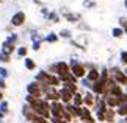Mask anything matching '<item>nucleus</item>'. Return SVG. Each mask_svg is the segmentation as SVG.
<instances>
[{"instance_id": "nucleus-4", "label": "nucleus", "mask_w": 127, "mask_h": 123, "mask_svg": "<svg viewBox=\"0 0 127 123\" xmlns=\"http://www.w3.org/2000/svg\"><path fill=\"white\" fill-rule=\"evenodd\" d=\"M108 72H110V76L116 81V84L127 86V75L124 73V70H121L119 67H111L108 69Z\"/></svg>"}, {"instance_id": "nucleus-33", "label": "nucleus", "mask_w": 127, "mask_h": 123, "mask_svg": "<svg viewBox=\"0 0 127 123\" xmlns=\"http://www.w3.org/2000/svg\"><path fill=\"white\" fill-rule=\"evenodd\" d=\"M80 84H82V86H85L88 90H91V87H93V83H90V81L86 80V78H82V80H80Z\"/></svg>"}, {"instance_id": "nucleus-21", "label": "nucleus", "mask_w": 127, "mask_h": 123, "mask_svg": "<svg viewBox=\"0 0 127 123\" xmlns=\"http://www.w3.org/2000/svg\"><path fill=\"white\" fill-rule=\"evenodd\" d=\"M116 115L118 117H121V119H124V117L127 115V105H121V106H118L116 107Z\"/></svg>"}, {"instance_id": "nucleus-26", "label": "nucleus", "mask_w": 127, "mask_h": 123, "mask_svg": "<svg viewBox=\"0 0 127 123\" xmlns=\"http://www.w3.org/2000/svg\"><path fill=\"white\" fill-rule=\"evenodd\" d=\"M47 19H49L50 22H53V23H58V22H60V14L55 13V11H52V13H49Z\"/></svg>"}, {"instance_id": "nucleus-12", "label": "nucleus", "mask_w": 127, "mask_h": 123, "mask_svg": "<svg viewBox=\"0 0 127 123\" xmlns=\"http://www.w3.org/2000/svg\"><path fill=\"white\" fill-rule=\"evenodd\" d=\"M16 48H17V47L14 45L13 42H9V41H6V39H5V42L2 44V50H0V52L5 53V55H8V56H11L13 53L16 52Z\"/></svg>"}, {"instance_id": "nucleus-39", "label": "nucleus", "mask_w": 127, "mask_h": 123, "mask_svg": "<svg viewBox=\"0 0 127 123\" xmlns=\"http://www.w3.org/2000/svg\"><path fill=\"white\" fill-rule=\"evenodd\" d=\"M85 6H86V8H94V6H96V2H86Z\"/></svg>"}, {"instance_id": "nucleus-45", "label": "nucleus", "mask_w": 127, "mask_h": 123, "mask_svg": "<svg viewBox=\"0 0 127 123\" xmlns=\"http://www.w3.org/2000/svg\"><path fill=\"white\" fill-rule=\"evenodd\" d=\"M33 2H35V3H39V0H33Z\"/></svg>"}, {"instance_id": "nucleus-29", "label": "nucleus", "mask_w": 127, "mask_h": 123, "mask_svg": "<svg viewBox=\"0 0 127 123\" xmlns=\"http://www.w3.org/2000/svg\"><path fill=\"white\" fill-rule=\"evenodd\" d=\"M58 37H63V39H71V31L66 30V28H63V30L58 33Z\"/></svg>"}, {"instance_id": "nucleus-49", "label": "nucleus", "mask_w": 127, "mask_h": 123, "mask_svg": "<svg viewBox=\"0 0 127 123\" xmlns=\"http://www.w3.org/2000/svg\"><path fill=\"white\" fill-rule=\"evenodd\" d=\"M25 123H27V122H25Z\"/></svg>"}, {"instance_id": "nucleus-1", "label": "nucleus", "mask_w": 127, "mask_h": 123, "mask_svg": "<svg viewBox=\"0 0 127 123\" xmlns=\"http://www.w3.org/2000/svg\"><path fill=\"white\" fill-rule=\"evenodd\" d=\"M32 109L35 111L36 115L44 117V119H50V103L44 98H36L30 103Z\"/></svg>"}, {"instance_id": "nucleus-42", "label": "nucleus", "mask_w": 127, "mask_h": 123, "mask_svg": "<svg viewBox=\"0 0 127 123\" xmlns=\"http://www.w3.org/2000/svg\"><path fill=\"white\" fill-rule=\"evenodd\" d=\"M3 100V90H0V101Z\"/></svg>"}, {"instance_id": "nucleus-17", "label": "nucleus", "mask_w": 127, "mask_h": 123, "mask_svg": "<svg viewBox=\"0 0 127 123\" xmlns=\"http://www.w3.org/2000/svg\"><path fill=\"white\" fill-rule=\"evenodd\" d=\"M104 98H105L107 107H110V109H116V107H118V98H116V97L107 95V97H104Z\"/></svg>"}, {"instance_id": "nucleus-30", "label": "nucleus", "mask_w": 127, "mask_h": 123, "mask_svg": "<svg viewBox=\"0 0 127 123\" xmlns=\"http://www.w3.org/2000/svg\"><path fill=\"white\" fill-rule=\"evenodd\" d=\"M6 41H9V42H13L14 45H17V42H19V36H17L16 33H11V34H9V36L6 37Z\"/></svg>"}, {"instance_id": "nucleus-13", "label": "nucleus", "mask_w": 127, "mask_h": 123, "mask_svg": "<svg viewBox=\"0 0 127 123\" xmlns=\"http://www.w3.org/2000/svg\"><path fill=\"white\" fill-rule=\"evenodd\" d=\"M86 80L90 81V83H96L97 80L100 78V72L97 70L96 67H93V69H90V70H86Z\"/></svg>"}, {"instance_id": "nucleus-34", "label": "nucleus", "mask_w": 127, "mask_h": 123, "mask_svg": "<svg viewBox=\"0 0 127 123\" xmlns=\"http://www.w3.org/2000/svg\"><path fill=\"white\" fill-rule=\"evenodd\" d=\"M119 59H121V62H123V64H126V66H127V52H121L119 53Z\"/></svg>"}, {"instance_id": "nucleus-6", "label": "nucleus", "mask_w": 127, "mask_h": 123, "mask_svg": "<svg viewBox=\"0 0 127 123\" xmlns=\"http://www.w3.org/2000/svg\"><path fill=\"white\" fill-rule=\"evenodd\" d=\"M27 95H32L35 98H42V89H41V83L32 81L27 84Z\"/></svg>"}, {"instance_id": "nucleus-46", "label": "nucleus", "mask_w": 127, "mask_h": 123, "mask_svg": "<svg viewBox=\"0 0 127 123\" xmlns=\"http://www.w3.org/2000/svg\"><path fill=\"white\" fill-rule=\"evenodd\" d=\"M86 2H91V0H85V3H86Z\"/></svg>"}, {"instance_id": "nucleus-2", "label": "nucleus", "mask_w": 127, "mask_h": 123, "mask_svg": "<svg viewBox=\"0 0 127 123\" xmlns=\"http://www.w3.org/2000/svg\"><path fill=\"white\" fill-rule=\"evenodd\" d=\"M35 81L41 83V84H47V86H50V87H58V86H61L60 78H58L57 75H52V73H49L47 70L38 72L36 76H35Z\"/></svg>"}, {"instance_id": "nucleus-43", "label": "nucleus", "mask_w": 127, "mask_h": 123, "mask_svg": "<svg viewBox=\"0 0 127 123\" xmlns=\"http://www.w3.org/2000/svg\"><path fill=\"white\" fill-rule=\"evenodd\" d=\"M123 30H124V34H127V25H126V27L123 28Z\"/></svg>"}, {"instance_id": "nucleus-14", "label": "nucleus", "mask_w": 127, "mask_h": 123, "mask_svg": "<svg viewBox=\"0 0 127 123\" xmlns=\"http://www.w3.org/2000/svg\"><path fill=\"white\" fill-rule=\"evenodd\" d=\"M64 111L72 117V120H79V107H75L72 103H67V105H64Z\"/></svg>"}, {"instance_id": "nucleus-18", "label": "nucleus", "mask_w": 127, "mask_h": 123, "mask_svg": "<svg viewBox=\"0 0 127 123\" xmlns=\"http://www.w3.org/2000/svg\"><path fill=\"white\" fill-rule=\"evenodd\" d=\"M116 117H118V115H116V111L115 109H110V107H108V109L105 111V122L107 123H115L116 122Z\"/></svg>"}, {"instance_id": "nucleus-31", "label": "nucleus", "mask_w": 127, "mask_h": 123, "mask_svg": "<svg viewBox=\"0 0 127 123\" xmlns=\"http://www.w3.org/2000/svg\"><path fill=\"white\" fill-rule=\"evenodd\" d=\"M8 76H9V72H8V69H6V67H3V66H0V78L6 80Z\"/></svg>"}, {"instance_id": "nucleus-7", "label": "nucleus", "mask_w": 127, "mask_h": 123, "mask_svg": "<svg viewBox=\"0 0 127 123\" xmlns=\"http://www.w3.org/2000/svg\"><path fill=\"white\" fill-rule=\"evenodd\" d=\"M22 115H24V119H25L27 123H33V122H36V119L39 117V115H36V114H35V111L32 109V106H30V105H27V103L22 106Z\"/></svg>"}, {"instance_id": "nucleus-40", "label": "nucleus", "mask_w": 127, "mask_h": 123, "mask_svg": "<svg viewBox=\"0 0 127 123\" xmlns=\"http://www.w3.org/2000/svg\"><path fill=\"white\" fill-rule=\"evenodd\" d=\"M41 14H42L44 17H47V16H49V11H47V8H42V9H41Z\"/></svg>"}, {"instance_id": "nucleus-16", "label": "nucleus", "mask_w": 127, "mask_h": 123, "mask_svg": "<svg viewBox=\"0 0 127 123\" xmlns=\"http://www.w3.org/2000/svg\"><path fill=\"white\" fill-rule=\"evenodd\" d=\"M72 105H74L75 107H82L83 106V93H82L80 90L77 92V93H74V97H72Z\"/></svg>"}, {"instance_id": "nucleus-36", "label": "nucleus", "mask_w": 127, "mask_h": 123, "mask_svg": "<svg viewBox=\"0 0 127 123\" xmlns=\"http://www.w3.org/2000/svg\"><path fill=\"white\" fill-rule=\"evenodd\" d=\"M41 44H42V42H32V50L38 52V50L41 48Z\"/></svg>"}, {"instance_id": "nucleus-10", "label": "nucleus", "mask_w": 127, "mask_h": 123, "mask_svg": "<svg viewBox=\"0 0 127 123\" xmlns=\"http://www.w3.org/2000/svg\"><path fill=\"white\" fill-rule=\"evenodd\" d=\"M66 73H69V64L66 61H60L55 64V75L57 76H63L66 75Z\"/></svg>"}, {"instance_id": "nucleus-24", "label": "nucleus", "mask_w": 127, "mask_h": 123, "mask_svg": "<svg viewBox=\"0 0 127 123\" xmlns=\"http://www.w3.org/2000/svg\"><path fill=\"white\" fill-rule=\"evenodd\" d=\"M32 42H44V37H42V34H39L38 31H32Z\"/></svg>"}, {"instance_id": "nucleus-15", "label": "nucleus", "mask_w": 127, "mask_h": 123, "mask_svg": "<svg viewBox=\"0 0 127 123\" xmlns=\"http://www.w3.org/2000/svg\"><path fill=\"white\" fill-rule=\"evenodd\" d=\"M108 107H107V103H105V98L104 97H97L96 98V103H94V111H100V112H105Z\"/></svg>"}, {"instance_id": "nucleus-19", "label": "nucleus", "mask_w": 127, "mask_h": 123, "mask_svg": "<svg viewBox=\"0 0 127 123\" xmlns=\"http://www.w3.org/2000/svg\"><path fill=\"white\" fill-rule=\"evenodd\" d=\"M64 19L67 22H71V23H77L80 20V16L79 14H74V13H69V11H66L64 13Z\"/></svg>"}, {"instance_id": "nucleus-32", "label": "nucleus", "mask_w": 127, "mask_h": 123, "mask_svg": "<svg viewBox=\"0 0 127 123\" xmlns=\"http://www.w3.org/2000/svg\"><path fill=\"white\" fill-rule=\"evenodd\" d=\"M9 61H11V56H8V55H5V53L0 52V62H3V64H8Z\"/></svg>"}, {"instance_id": "nucleus-9", "label": "nucleus", "mask_w": 127, "mask_h": 123, "mask_svg": "<svg viewBox=\"0 0 127 123\" xmlns=\"http://www.w3.org/2000/svg\"><path fill=\"white\" fill-rule=\"evenodd\" d=\"M58 92H60V101L63 103V105H67V103L72 101V97H74V93H72L71 90H67L66 87H60L58 89Z\"/></svg>"}, {"instance_id": "nucleus-20", "label": "nucleus", "mask_w": 127, "mask_h": 123, "mask_svg": "<svg viewBox=\"0 0 127 123\" xmlns=\"http://www.w3.org/2000/svg\"><path fill=\"white\" fill-rule=\"evenodd\" d=\"M61 86H63V87H66L67 90H71L72 93H77V92L80 90L79 84H75V83H61Z\"/></svg>"}, {"instance_id": "nucleus-44", "label": "nucleus", "mask_w": 127, "mask_h": 123, "mask_svg": "<svg viewBox=\"0 0 127 123\" xmlns=\"http://www.w3.org/2000/svg\"><path fill=\"white\" fill-rule=\"evenodd\" d=\"M124 6H126V8H127V0H126V2H124Z\"/></svg>"}, {"instance_id": "nucleus-23", "label": "nucleus", "mask_w": 127, "mask_h": 123, "mask_svg": "<svg viewBox=\"0 0 127 123\" xmlns=\"http://www.w3.org/2000/svg\"><path fill=\"white\" fill-rule=\"evenodd\" d=\"M58 34L57 33H49L46 37H44V42H49V44H55V42H58Z\"/></svg>"}, {"instance_id": "nucleus-41", "label": "nucleus", "mask_w": 127, "mask_h": 123, "mask_svg": "<svg viewBox=\"0 0 127 123\" xmlns=\"http://www.w3.org/2000/svg\"><path fill=\"white\" fill-rule=\"evenodd\" d=\"M3 119H5V114H3L2 111H0V120H3Z\"/></svg>"}, {"instance_id": "nucleus-5", "label": "nucleus", "mask_w": 127, "mask_h": 123, "mask_svg": "<svg viewBox=\"0 0 127 123\" xmlns=\"http://www.w3.org/2000/svg\"><path fill=\"white\" fill-rule=\"evenodd\" d=\"M79 120L83 123H96V119L93 115V111L86 106L79 107Z\"/></svg>"}, {"instance_id": "nucleus-37", "label": "nucleus", "mask_w": 127, "mask_h": 123, "mask_svg": "<svg viewBox=\"0 0 127 123\" xmlns=\"http://www.w3.org/2000/svg\"><path fill=\"white\" fill-rule=\"evenodd\" d=\"M5 89H6V81L3 78H0V90H5Z\"/></svg>"}, {"instance_id": "nucleus-27", "label": "nucleus", "mask_w": 127, "mask_h": 123, "mask_svg": "<svg viewBox=\"0 0 127 123\" xmlns=\"http://www.w3.org/2000/svg\"><path fill=\"white\" fill-rule=\"evenodd\" d=\"M8 107H9V103H8L6 100H2V101H0V111H2L5 115H6L8 112H9V109H8Z\"/></svg>"}, {"instance_id": "nucleus-22", "label": "nucleus", "mask_w": 127, "mask_h": 123, "mask_svg": "<svg viewBox=\"0 0 127 123\" xmlns=\"http://www.w3.org/2000/svg\"><path fill=\"white\" fill-rule=\"evenodd\" d=\"M24 66H25L27 70H35V69H36V62L33 61L32 58H25V59H24Z\"/></svg>"}, {"instance_id": "nucleus-25", "label": "nucleus", "mask_w": 127, "mask_h": 123, "mask_svg": "<svg viewBox=\"0 0 127 123\" xmlns=\"http://www.w3.org/2000/svg\"><path fill=\"white\" fill-rule=\"evenodd\" d=\"M16 53H17L19 58H24V59H25V58H27V53H28V48L27 47H17L16 48Z\"/></svg>"}, {"instance_id": "nucleus-38", "label": "nucleus", "mask_w": 127, "mask_h": 123, "mask_svg": "<svg viewBox=\"0 0 127 123\" xmlns=\"http://www.w3.org/2000/svg\"><path fill=\"white\" fill-rule=\"evenodd\" d=\"M71 44H72V45H74L75 48H82V50H85V48H83V47H82V45H80V44H79V42H75V41H71Z\"/></svg>"}, {"instance_id": "nucleus-8", "label": "nucleus", "mask_w": 127, "mask_h": 123, "mask_svg": "<svg viewBox=\"0 0 127 123\" xmlns=\"http://www.w3.org/2000/svg\"><path fill=\"white\" fill-rule=\"evenodd\" d=\"M27 20V16L24 11H17L14 16L11 17V27H22Z\"/></svg>"}, {"instance_id": "nucleus-48", "label": "nucleus", "mask_w": 127, "mask_h": 123, "mask_svg": "<svg viewBox=\"0 0 127 123\" xmlns=\"http://www.w3.org/2000/svg\"><path fill=\"white\" fill-rule=\"evenodd\" d=\"M0 2H3V0H0Z\"/></svg>"}, {"instance_id": "nucleus-11", "label": "nucleus", "mask_w": 127, "mask_h": 123, "mask_svg": "<svg viewBox=\"0 0 127 123\" xmlns=\"http://www.w3.org/2000/svg\"><path fill=\"white\" fill-rule=\"evenodd\" d=\"M96 95H94V93H93L91 90H88L86 93H85V95H83V106H86V107H90V109H91V107H94V103H96Z\"/></svg>"}, {"instance_id": "nucleus-28", "label": "nucleus", "mask_w": 127, "mask_h": 123, "mask_svg": "<svg viewBox=\"0 0 127 123\" xmlns=\"http://www.w3.org/2000/svg\"><path fill=\"white\" fill-rule=\"evenodd\" d=\"M111 34H113V37H121L124 34V30L121 27H116V28H113L111 30Z\"/></svg>"}, {"instance_id": "nucleus-35", "label": "nucleus", "mask_w": 127, "mask_h": 123, "mask_svg": "<svg viewBox=\"0 0 127 123\" xmlns=\"http://www.w3.org/2000/svg\"><path fill=\"white\" fill-rule=\"evenodd\" d=\"M50 123H67V122H64L63 119H58V117H50Z\"/></svg>"}, {"instance_id": "nucleus-47", "label": "nucleus", "mask_w": 127, "mask_h": 123, "mask_svg": "<svg viewBox=\"0 0 127 123\" xmlns=\"http://www.w3.org/2000/svg\"><path fill=\"white\" fill-rule=\"evenodd\" d=\"M0 123H5V122H3V120H0Z\"/></svg>"}, {"instance_id": "nucleus-3", "label": "nucleus", "mask_w": 127, "mask_h": 123, "mask_svg": "<svg viewBox=\"0 0 127 123\" xmlns=\"http://www.w3.org/2000/svg\"><path fill=\"white\" fill-rule=\"evenodd\" d=\"M67 64H69V72L77 78V80H82V78L86 76V69H85V66H83V64H82L79 59L72 58V59L67 62Z\"/></svg>"}]
</instances>
